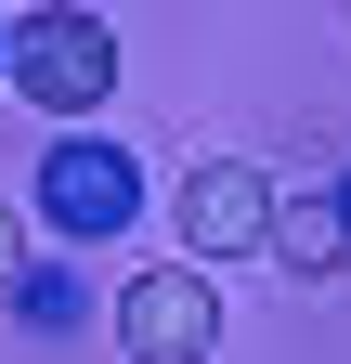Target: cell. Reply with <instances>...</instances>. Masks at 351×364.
Listing matches in <instances>:
<instances>
[{
    "instance_id": "1",
    "label": "cell",
    "mask_w": 351,
    "mask_h": 364,
    "mask_svg": "<svg viewBox=\"0 0 351 364\" xmlns=\"http://www.w3.org/2000/svg\"><path fill=\"white\" fill-rule=\"evenodd\" d=\"M14 91L39 117H92L104 91H117V26L92 14V0H39V14H14Z\"/></svg>"
},
{
    "instance_id": "2",
    "label": "cell",
    "mask_w": 351,
    "mask_h": 364,
    "mask_svg": "<svg viewBox=\"0 0 351 364\" xmlns=\"http://www.w3.org/2000/svg\"><path fill=\"white\" fill-rule=\"evenodd\" d=\"M39 221H53L65 247H117L130 221H144V169H130V144H104V130H53V156H39Z\"/></svg>"
},
{
    "instance_id": "3",
    "label": "cell",
    "mask_w": 351,
    "mask_h": 364,
    "mask_svg": "<svg viewBox=\"0 0 351 364\" xmlns=\"http://www.w3.org/2000/svg\"><path fill=\"white\" fill-rule=\"evenodd\" d=\"M117 351L130 364H208L222 351V299H208V260H144L117 287Z\"/></svg>"
},
{
    "instance_id": "4",
    "label": "cell",
    "mask_w": 351,
    "mask_h": 364,
    "mask_svg": "<svg viewBox=\"0 0 351 364\" xmlns=\"http://www.w3.org/2000/svg\"><path fill=\"white\" fill-rule=\"evenodd\" d=\"M169 235H183V260H247V247H274V182H260L247 156H195L183 196H169Z\"/></svg>"
},
{
    "instance_id": "5",
    "label": "cell",
    "mask_w": 351,
    "mask_h": 364,
    "mask_svg": "<svg viewBox=\"0 0 351 364\" xmlns=\"http://www.w3.org/2000/svg\"><path fill=\"white\" fill-rule=\"evenodd\" d=\"M274 247L299 273H338L351 260V221H338V182H299V196H274Z\"/></svg>"
},
{
    "instance_id": "6",
    "label": "cell",
    "mask_w": 351,
    "mask_h": 364,
    "mask_svg": "<svg viewBox=\"0 0 351 364\" xmlns=\"http://www.w3.org/2000/svg\"><path fill=\"white\" fill-rule=\"evenodd\" d=\"M14 273H26V221L0 208V287H14Z\"/></svg>"
},
{
    "instance_id": "7",
    "label": "cell",
    "mask_w": 351,
    "mask_h": 364,
    "mask_svg": "<svg viewBox=\"0 0 351 364\" xmlns=\"http://www.w3.org/2000/svg\"><path fill=\"white\" fill-rule=\"evenodd\" d=\"M0 91H14V14H0Z\"/></svg>"
},
{
    "instance_id": "8",
    "label": "cell",
    "mask_w": 351,
    "mask_h": 364,
    "mask_svg": "<svg viewBox=\"0 0 351 364\" xmlns=\"http://www.w3.org/2000/svg\"><path fill=\"white\" fill-rule=\"evenodd\" d=\"M338 221H351V169H338Z\"/></svg>"
}]
</instances>
